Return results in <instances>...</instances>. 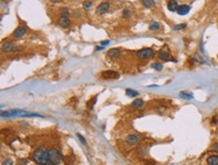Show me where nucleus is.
<instances>
[{
    "label": "nucleus",
    "instance_id": "f257e3e1",
    "mask_svg": "<svg viewBox=\"0 0 218 165\" xmlns=\"http://www.w3.org/2000/svg\"><path fill=\"white\" fill-rule=\"evenodd\" d=\"M32 159L39 165H53L50 157V149L45 147H39L32 153Z\"/></svg>",
    "mask_w": 218,
    "mask_h": 165
},
{
    "label": "nucleus",
    "instance_id": "f03ea898",
    "mask_svg": "<svg viewBox=\"0 0 218 165\" xmlns=\"http://www.w3.org/2000/svg\"><path fill=\"white\" fill-rule=\"evenodd\" d=\"M2 117H15V116H21V117H42L39 114L35 113H29L24 110H19V109H14V110H9V111H2L1 112Z\"/></svg>",
    "mask_w": 218,
    "mask_h": 165
},
{
    "label": "nucleus",
    "instance_id": "7ed1b4c3",
    "mask_svg": "<svg viewBox=\"0 0 218 165\" xmlns=\"http://www.w3.org/2000/svg\"><path fill=\"white\" fill-rule=\"evenodd\" d=\"M50 157H51V161L53 165H56V164H60L62 160V152L60 150L56 149H50Z\"/></svg>",
    "mask_w": 218,
    "mask_h": 165
},
{
    "label": "nucleus",
    "instance_id": "20e7f679",
    "mask_svg": "<svg viewBox=\"0 0 218 165\" xmlns=\"http://www.w3.org/2000/svg\"><path fill=\"white\" fill-rule=\"evenodd\" d=\"M153 52L154 50L150 48H143V50H140L137 52V56L138 58H143V60H146V58H149L150 56H153Z\"/></svg>",
    "mask_w": 218,
    "mask_h": 165
},
{
    "label": "nucleus",
    "instance_id": "39448f33",
    "mask_svg": "<svg viewBox=\"0 0 218 165\" xmlns=\"http://www.w3.org/2000/svg\"><path fill=\"white\" fill-rule=\"evenodd\" d=\"M109 8H110V4L108 3V2H103V3H101L97 7V15L105 14L106 12L109 10Z\"/></svg>",
    "mask_w": 218,
    "mask_h": 165
},
{
    "label": "nucleus",
    "instance_id": "423d86ee",
    "mask_svg": "<svg viewBox=\"0 0 218 165\" xmlns=\"http://www.w3.org/2000/svg\"><path fill=\"white\" fill-rule=\"evenodd\" d=\"M58 25L62 26V27L66 28V27H68V26H70V19L68 18V16L62 15V16H60V17L58 18Z\"/></svg>",
    "mask_w": 218,
    "mask_h": 165
},
{
    "label": "nucleus",
    "instance_id": "0eeeda50",
    "mask_svg": "<svg viewBox=\"0 0 218 165\" xmlns=\"http://www.w3.org/2000/svg\"><path fill=\"white\" fill-rule=\"evenodd\" d=\"M102 78L104 79H118L119 78V74L114 71H106V72L102 73Z\"/></svg>",
    "mask_w": 218,
    "mask_h": 165
},
{
    "label": "nucleus",
    "instance_id": "6e6552de",
    "mask_svg": "<svg viewBox=\"0 0 218 165\" xmlns=\"http://www.w3.org/2000/svg\"><path fill=\"white\" fill-rule=\"evenodd\" d=\"M190 11V7L186 4H182V5H179L178 9H177V13L179 15H186L188 12Z\"/></svg>",
    "mask_w": 218,
    "mask_h": 165
},
{
    "label": "nucleus",
    "instance_id": "1a4fd4ad",
    "mask_svg": "<svg viewBox=\"0 0 218 165\" xmlns=\"http://www.w3.org/2000/svg\"><path fill=\"white\" fill-rule=\"evenodd\" d=\"M126 141H127V143L129 144V145H135V144H137V142L139 141V138H138L137 135L131 134V135H129L126 138Z\"/></svg>",
    "mask_w": 218,
    "mask_h": 165
},
{
    "label": "nucleus",
    "instance_id": "9d476101",
    "mask_svg": "<svg viewBox=\"0 0 218 165\" xmlns=\"http://www.w3.org/2000/svg\"><path fill=\"white\" fill-rule=\"evenodd\" d=\"M167 7H168V9L172 12L177 11V9H178V7H179L178 2H177L176 0H170V1L168 2V4H167Z\"/></svg>",
    "mask_w": 218,
    "mask_h": 165
},
{
    "label": "nucleus",
    "instance_id": "9b49d317",
    "mask_svg": "<svg viewBox=\"0 0 218 165\" xmlns=\"http://www.w3.org/2000/svg\"><path fill=\"white\" fill-rule=\"evenodd\" d=\"M143 106H144V101L142 99L134 100L131 104V107L133 108V109H140V108H142Z\"/></svg>",
    "mask_w": 218,
    "mask_h": 165
},
{
    "label": "nucleus",
    "instance_id": "f8f14e48",
    "mask_svg": "<svg viewBox=\"0 0 218 165\" xmlns=\"http://www.w3.org/2000/svg\"><path fill=\"white\" fill-rule=\"evenodd\" d=\"M25 34V28L20 26V27H17L15 30L13 31V36L14 37H21Z\"/></svg>",
    "mask_w": 218,
    "mask_h": 165
},
{
    "label": "nucleus",
    "instance_id": "ddd939ff",
    "mask_svg": "<svg viewBox=\"0 0 218 165\" xmlns=\"http://www.w3.org/2000/svg\"><path fill=\"white\" fill-rule=\"evenodd\" d=\"M207 165H218V155H210L206 160Z\"/></svg>",
    "mask_w": 218,
    "mask_h": 165
},
{
    "label": "nucleus",
    "instance_id": "4468645a",
    "mask_svg": "<svg viewBox=\"0 0 218 165\" xmlns=\"http://www.w3.org/2000/svg\"><path fill=\"white\" fill-rule=\"evenodd\" d=\"M158 56H159V58H161V60H169L170 54H169L167 52H165V50H160V52H158Z\"/></svg>",
    "mask_w": 218,
    "mask_h": 165
},
{
    "label": "nucleus",
    "instance_id": "2eb2a0df",
    "mask_svg": "<svg viewBox=\"0 0 218 165\" xmlns=\"http://www.w3.org/2000/svg\"><path fill=\"white\" fill-rule=\"evenodd\" d=\"M13 48L14 46L12 44V42H5L3 44V46H2V50L3 52H11V50H13Z\"/></svg>",
    "mask_w": 218,
    "mask_h": 165
},
{
    "label": "nucleus",
    "instance_id": "dca6fc26",
    "mask_svg": "<svg viewBox=\"0 0 218 165\" xmlns=\"http://www.w3.org/2000/svg\"><path fill=\"white\" fill-rule=\"evenodd\" d=\"M126 95L128 96V97H138L139 96V93H138L137 91H135V90H132V89H126Z\"/></svg>",
    "mask_w": 218,
    "mask_h": 165
},
{
    "label": "nucleus",
    "instance_id": "f3484780",
    "mask_svg": "<svg viewBox=\"0 0 218 165\" xmlns=\"http://www.w3.org/2000/svg\"><path fill=\"white\" fill-rule=\"evenodd\" d=\"M108 56H109L110 58H118V56H119V50H116V48H113V50H110L109 52H108Z\"/></svg>",
    "mask_w": 218,
    "mask_h": 165
},
{
    "label": "nucleus",
    "instance_id": "a211bd4d",
    "mask_svg": "<svg viewBox=\"0 0 218 165\" xmlns=\"http://www.w3.org/2000/svg\"><path fill=\"white\" fill-rule=\"evenodd\" d=\"M142 4L147 8H151L154 6L155 3H154V0H142Z\"/></svg>",
    "mask_w": 218,
    "mask_h": 165
},
{
    "label": "nucleus",
    "instance_id": "6ab92c4d",
    "mask_svg": "<svg viewBox=\"0 0 218 165\" xmlns=\"http://www.w3.org/2000/svg\"><path fill=\"white\" fill-rule=\"evenodd\" d=\"M95 102H97V96L95 97H93V98H91V100H89V102H87V109H93V105L95 104Z\"/></svg>",
    "mask_w": 218,
    "mask_h": 165
},
{
    "label": "nucleus",
    "instance_id": "aec40b11",
    "mask_svg": "<svg viewBox=\"0 0 218 165\" xmlns=\"http://www.w3.org/2000/svg\"><path fill=\"white\" fill-rule=\"evenodd\" d=\"M159 27H160V25H159L158 22H151L150 23V26H149V28H150V30H158Z\"/></svg>",
    "mask_w": 218,
    "mask_h": 165
},
{
    "label": "nucleus",
    "instance_id": "412c9836",
    "mask_svg": "<svg viewBox=\"0 0 218 165\" xmlns=\"http://www.w3.org/2000/svg\"><path fill=\"white\" fill-rule=\"evenodd\" d=\"M180 97L182 98V99L191 100L193 98V96L191 95V94H187V93H185V92H181V93H180Z\"/></svg>",
    "mask_w": 218,
    "mask_h": 165
},
{
    "label": "nucleus",
    "instance_id": "4be33fe9",
    "mask_svg": "<svg viewBox=\"0 0 218 165\" xmlns=\"http://www.w3.org/2000/svg\"><path fill=\"white\" fill-rule=\"evenodd\" d=\"M152 69H154V70L156 71H161L163 69V65L161 64H158V62H155V64H152Z\"/></svg>",
    "mask_w": 218,
    "mask_h": 165
},
{
    "label": "nucleus",
    "instance_id": "5701e85b",
    "mask_svg": "<svg viewBox=\"0 0 218 165\" xmlns=\"http://www.w3.org/2000/svg\"><path fill=\"white\" fill-rule=\"evenodd\" d=\"M186 27V24L183 23V24H178V25H175L174 26V29L175 30H180V29H184Z\"/></svg>",
    "mask_w": 218,
    "mask_h": 165
},
{
    "label": "nucleus",
    "instance_id": "b1692460",
    "mask_svg": "<svg viewBox=\"0 0 218 165\" xmlns=\"http://www.w3.org/2000/svg\"><path fill=\"white\" fill-rule=\"evenodd\" d=\"M2 165H13V161L10 158H7V159H5L2 162Z\"/></svg>",
    "mask_w": 218,
    "mask_h": 165
},
{
    "label": "nucleus",
    "instance_id": "393cba45",
    "mask_svg": "<svg viewBox=\"0 0 218 165\" xmlns=\"http://www.w3.org/2000/svg\"><path fill=\"white\" fill-rule=\"evenodd\" d=\"M123 16H124V17H126V18H129L130 16H131V12H130V10L129 9H125V10H124Z\"/></svg>",
    "mask_w": 218,
    "mask_h": 165
},
{
    "label": "nucleus",
    "instance_id": "a878e982",
    "mask_svg": "<svg viewBox=\"0 0 218 165\" xmlns=\"http://www.w3.org/2000/svg\"><path fill=\"white\" fill-rule=\"evenodd\" d=\"M91 6V3L89 1H85V2H83V8H85V9H87V8H89Z\"/></svg>",
    "mask_w": 218,
    "mask_h": 165
},
{
    "label": "nucleus",
    "instance_id": "bb28decb",
    "mask_svg": "<svg viewBox=\"0 0 218 165\" xmlns=\"http://www.w3.org/2000/svg\"><path fill=\"white\" fill-rule=\"evenodd\" d=\"M77 137H79V141H81V143H83V145H85V144H87V142H85V138H83V136H81V134H77Z\"/></svg>",
    "mask_w": 218,
    "mask_h": 165
},
{
    "label": "nucleus",
    "instance_id": "cd10ccee",
    "mask_svg": "<svg viewBox=\"0 0 218 165\" xmlns=\"http://www.w3.org/2000/svg\"><path fill=\"white\" fill-rule=\"evenodd\" d=\"M109 43H110V40H104V41L101 42V45L102 46H106V45H108Z\"/></svg>",
    "mask_w": 218,
    "mask_h": 165
},
{
    "label": "nucleus",
    "instance_id": "c85d7f7f",
    "mask_svg": "<svg viewBox=\"0 0 218 165\" xmlns=\"http://www.w3.org/2000/svg\"><path fill=\"white\" fill-rule=\"evenodd\" d=\"M212 149L215 150V151H218V143H215L212 145Z\"/></svg>",
    "mask_w": 218,
    "mask_h": 165
},
{
    "label": "nucleus",
    "instance_id": "c756f323",
    "mask_svg": "<svg viewBox=\"0 0 218 165\" xmlns=\"http://www.w3.org/2000/svg\"><path fill=\"white\" fill-rule=\"evenodd\" d=\"M217 121H218V119L216 117H213L212 118V121H211V123L212 124H217Z\"/></svg>",
    "mask_w": 218,
    "mask_h": 165
},
{
    "label": "nucleus",
    "instance_id": "7c9ffc66",
    "mask_svg": "<svg viewBox=\"0 0 218 165\" xmlns=\"http://www.w3.org/2000/svg\"><path fill=\"white\" fill-rule=\"evenodd\" d=\"M62 13H64L66 16V14L68 13V9H66V8H62Z\"/></svg>",
    "mask_w": 218,
    "mask_h": 165
},
{
    "label": "nucleus",
    "instance_id": "2f4dec72",
    "mask_svg": "<svg viewBox=\"0 0 218 165\" xmlns=\"http://www.w3.org/2000/svg\"></svg>",
    "mask_w": 218,
    "mask_h": 165
}]
</instances>
